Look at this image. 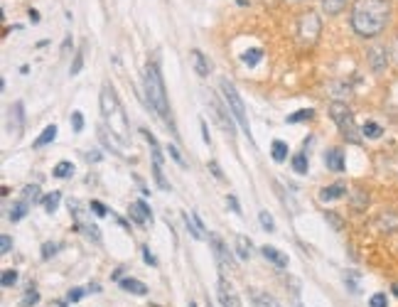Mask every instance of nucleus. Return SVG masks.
<instances>
[{
	"instance_id": "f257e3e1",
	"label": "nucleus",
	"mask_w": 398,
	"mask_h": 307,
	"mask_svg": "<svg viewBox=\"0 0 398 307\" xmlns=\"http://www.w3.org/2000/svg\"><path fill=\"white\" fill-rule=\"evenodd\" d=\"M391 18V0H354L351 30L359 37H376L386 30Z\"/></svg>"
},
{
	"instance_id": "f03ea898",
	"label": "nucleus",
	"mask_w": 398,
	"mask_h": 307,
	"mask_svg": "<svg viewBox=\"0 0 398 307\" xmlns=\"http://www.w3.org/2000/svg\"><path fill=\"white\" fill-rule=\"evenodd\" d=\"M145 96H148V106L155 111L165 123H168L170 133L177 135L175 121H172V114H170V103H168V94H165V81L163 74L157 69V64H148L145 66Z\"/></svg>"
},
{
	"instance_id": "7ed1b4c3",
	"label": "nucleus",
	"mask_w": 398,
	"mask_h": 307,
	"mask_svg": "<svg viewBox=\"0 0 398 307\" xmlns=\"http://www.w3.org/2000/svg\"><path fill=\"white\" fill-rule=\"evenodd\" d=\"M98 103H101V116L106 126L111 128L114 135L118 138H128V116L123 111L121 101H118V94L114 91L111 84H103L101 86V96H98Z\"/></svg>"
},
{
	"instance_id": "20e7f679",
	"label": "nucleus",
	"mask_w": 398,
	"mask_h": 307,
	"mask_svg": "<svg viewBox=\"0 0 398 307\" xmlns=\"http://www.w3.org/2000/svg\"><path fill=\"white\" fill-rule=\"evenodd\" d=\"M320 32H322V23H320V15L313 10L302 12L300 18L295 23V42L300 49H313L320 40Z\"/></svg>"
},
{
	"instance_id": "39448f33",
	"label": "nucleus",
	"mask_w": 398,
	"mask_h": 307,
	"mask_svg": "<svg viewBox=\"0 0 398 307\" xmlns=\"http://www.w3.org/2000/svg\"><path fill=\"white\" fill-rule=\"evenodd\" d=\"M330 116H332V121L337 123L339 133H342L344 138L349 140V143H362V131L356 128L354 123V114H351V109L347 106L344 101H334L330 106Z\"/></svg>"
},
{
	"instance_id": "423d86ee",
	"label": "nucleus",
	"mask_w": 398,
	"mask_h": 307,
	"mask_svg": "<svg viewBox=\"0 0 398 307\" xmlns=\"http://www.w3.org/2000/svg\"><path fill=\"white\" fill-rule=\"evenodd\" d=\"M219 86H222V94H224V101H226V109L231 111V116L236 118V123L243 128V133H246L248 140H251V126H248V116H246V106H243V98L239 96V91H236V86L231 84L229 79H222V81H219Z\"/></svg>"
},
{
	"instance_id": "0eeeda50",
	"label": "nucleus",
	"mask_w": 398,
	"mask_h": 307,
	"mask_svg": "<svg viewBox=\"0 0 398 307\" xmlns=\"http://www.w3.org/2000/svg\"><path fill=\"white\" fill-rule=\"evenodd\" d=\"M219 302H222V307H241V300H239V295H236L234 285L226 280V278H219Z\"/></svg>"
},
{
	"instance_id": "6e6552de",
	"label": "nucleus",
	"mask_w": 398,
	"mask_h": 307,
	"mask_svg": "<svg viewBox=\"0 0 398 307\" xmlns=\"http://www.w3.org/2000/svg\"><path fill=\"white\" fill-rule=\"evenodd\" d=\"M23 109H25L23 101H15L10 106V114H8V131L15 133V135H20L25 128V111Z\"/></svg>"
},
{
	"instance_id": "1a4fd4ad",
	"label": "nucleus",
	"mask_w": 398,
	"mask_h": 307,
	"mask_svg": "<svg viewBox=\"0 0 398 307\" xmlns=\"http://www.w3.org/2000/svg\"><path fill=\"white\" fill-rule=\"evenodd\" d=\"M211 106H214V116H217V121L222 123V128H224V133L229 135V138H234L236 135V126H234V116H231V111L229 109H224V106H219L217 101H211Z\"/></svg>"
},
{
	"instance_id": "9d476101",
	"label": "nucleus",
	"mask_w": 398,
	"mask_h": 307,
	"mask_svg": "<svg viewBox=\"0 0 398 307\" xmlns=\"http://www.w3.org/2000/svg\"><path fill=\"white\" fill-rule=\"evenodd\" d=\"M386 64H388V52H386V47H371L369 49V66H371V72H376V74H381L384 69H386Z\"/></svg>"
},
{
	"instance_id": "9b49d317",
	"label": "nucleus",
	"mask_w": 398,
	"mask_h": 307,
	"mask_svg": "<svg viewBox=\"0 0 398 307\" xmlns=\"http://www.w3.org/2000/svg\"><path fill=\"white\" fill-rule=\"evenodd\" d=\"M209 241H211V246H214V256H217V261H219V265H222L224 271L226 268H234V261H231V253H229V248L224 246V241L219 239V236H209Z\"/></svg>"
},
{
	"instance_id": "f8f14e48",
	"label": "nucleus",
	"mask_w": 398,
	"mask_h": 307,
	"mask_svg": "<svg viewBox=\"0 0 398 307\" xmlns=\"http://www.w3.org/2000/svg\"><path fill=\"white\" fill-rule=\"evenodd\" d=\"M128 217L138 224V226H143L145 222H152V211H150V206L145 204L143 199H138V202H135V204L128 209Z\"/></svg>"
},
{
	"instance_id": "ddd939ff",
	"label": "nucleus",
	"mask_w": 398,
	"mask_h": 307,
	"mask_svg": "<svg viewBox=\"0 0 398 307\" xmlns=\"http://www.w3.org/2000/svg\"><path fill=\"white\" fill-rule=\"evenodd\" d=\"M98 140H101L109 150H114L116 155H123V145L118 143V135H114L106 126H98Z\"/></svg>"
},
{
	"instance_id": "4468645a",
	"label": "nucleus",
	"mask_w": 398,
	"mask_h": 307,
	"mask_svg": "<svg viewBox=\"0 0 398 307\" xmlns=\"http://www.w3.org/2000/svg\"><path fill=\"white\" fill-rule=\"evenodd\" d=\"M325 165L332 172H342L344 170V152L339 148H332V150L325 152Z\"/></svg>"
},
{
	"instance_id": "2eb2a0df",
	"label": "nucleus",
	"mask_w": 398,
	"mask_h": 307,
	"mask_svg": "<svg viewBox=\"0 0 398 307\" xmlns=\"http://www.w3.org/2000/svg\"><path fill=\"white\" fill-rule=\"evenodd\" d=\"M261 253H263V258L271 261L276 268H285V265H288V256L278 251L276 246H263V248H261Z\"/></svg>"
},
{
	"instance_id": "dca6fc26",
	"label": "nucleus",
	"mask_w": 398,
	"mask_h": 307,
	"mask_svg": "<svg viewBox=\"0 0 398 307\" xmlns=\"http://www.w3.org/2000/svg\"><path fill=\"white\" fill-rule=\"evenodd\" d=\"M376 229L379 231H396L398 229V214H393V211H384V214H379V219H376Z\"/></svg>"
},
{
	"instance_id": "f3484780",
	"label": "nucleus",
	"mask_w": 398,
	"mask_h": 307,
	"mask_svg": "<svg viewBox=\"0 0 398 307\" xmlns=\"http://www.w3.org/2000/svg\"><path fill=\"white\" fill-rule=\"evenodd\" d=\"M118 283H121V288L126 290V293H133V295H148V285L135 280V278H121Z\"/></svg>"
},
{
	"instance_id": "a211bd4d",
	"label": "nucleus",
	"mask_w": 398,
	"mask_h": 307,
	"mask_svg": "<svg viewBox=\"0 0 398 307\" xmlns=\"http://www.w3.org/2000/svg\"><path fill=\"white\" fill-rule=\"evenodd\" d=\"M251 300H254V307H280V302L263 290H251Z\"/></svg>"
},
{
	"instance_id": "6ab92c4d",
	"label": "nucleus",
	"mask_w": 398,
	"mask_h": 307,
	"mask_svg": "<svg viewBox=\"0 0 398 307\" xmlns=\"http://www.w3.org/2000/svg\"><path fill=\"white\" fill-rule=\"evenodd\" d=\"M251 253H254L251 239H246V236H236V256H239L241 261H248L251 258Z\"/></svg>"
},
{
	"instance_id": "aec40b11",
	"label": "nucleus",
	"mask_w": 398,
	"mask_h": 307,
	"mask_svg": "<svg viewBox=\"0 0 398 307\" xmlns=\"http://www.w3.org/2000/svg\"><path fill=\"white\" fill-rule=\"evenodd\" d=\"M55 138H57V126L52 123V126H47L42 133H40V135H37V140L32 143V148H44V145L55 143Z\"/></svg>"
},
{
	"instance_id": "412c9836",
	"label": "nucleus",
	"mask_w": 398,
	"mask_h": 307,
	"mask_svg": "<svg viewBox=\"0 0 398 307\" xmlns=\"http://www.w3.org/2000/svg\"><path fill=\"white\" fill-rule=\"evenodd\" d=\"M344 194H347V187L344 185H330L320 192V199L322 202H332V199H339V197H344Z\"/></svg>"
},
{
	"instance_id": "4be33fe9",
	"label": "nucleus",
	"mask_w": 398,
	"mask_h": 307,
	"mask_svg": "<svg viewBox=\"0 0 398 307\" xmlns=\"http://www.w3.org/2000/svg\"><path fill=\"white\" fill-rule=\"evenodd\" d=\"M192 62H194V69H197L199 77H209V62L207 57L199 52V49H192Z\"/></svg>"
},
{
	"instance_id": "5701e85b",
	"label": "nucleus",
	"mask_w": 398,
	"mask_h": 307,
	"mask_svg": "<svg viewBox=\"0 0 398 307\" xmlns=\"http://www.w3.org/2000/svg\"><path fill=\"white\" fill-rule=\"evenodd\" d=\"M271 155L276 163H285V160H288V145H285L283 140H276V143L271 145Z\"/></svg>"
},
{
	"instance_id": "b1692460",
	"label": "nucleus",
	"mask_w": 398,
	"mask_h": 307,
	"mask_svg": "<svg viewBox=\"0 0 398 307\" xmlns=\"http://www.w3.org/2000/svg\"><path fill=\"white\" fill-rule=\"evenodd\" d=\"M362 135H364V138L376 140V138H381V135H384V128H381L379 123H374V121H367L362 126Z\"/></svg>"
},
{
	"instance_id": "393cba45",
	"label": "nucleus",
	"mask_w": 398,
	"mask_h": 307,
	"mask_svg": "<svg viewBox=\"0 0 398 307\" xmlns=\"http://www.w3.org/2000/svg\"><path fill=\"white\" fill-rule=\"evenodd\" d=\"M152 177H155L157 187L160 189H165V192H170L172 187H170V182L165 180V172H163V163H152Z\"/></svg>"
},
{
	"instance_id": "a878e982",
	"label": "nucleus",
	"mask_w": 398,
	"mask_h": 307,
	"mask_svg": "<svg viewBox=\"0 0 398 307\" xmlns=\"http://www.w3.org/2000/svg\"><path fill=\"white\" fill-rule=\"evenodd\" d=\"M52 175L59 177V180H69V177L74 175V165L66 163V160H62V163H57V168L52 170Z\"/></svg>"
},
{
	"instance_id": "bb28decb",
	"label": "nucleus",
	"mask_w": 398,
	"mask_h": 307,
	"mask_svg": "<svg viewBox=\"0 0 398 307\" xmlns=\"http://www.w3.org/2000/svg\"><path fill=\"white\" fill-rule=\"evenodd\" d=\"M59 202H62V194L59 192H52V194H47V197H42L44 211H47V214H55L57 206H59Z\"/></svg>"
},
{
	"instance_id": "cd10ccee",
	"label": "nucleus",
	"mask_w": 398,
	"mask_h": 307,
	"mask_svg": "<svg viewBox=\"0 0 398 307\" xmlns=\"http://www.w3.org/2000/svg\"><path fill=\"white\" fill-rule=\"evenodd\" d=\"M293 170H295L297 175H305V172L310 170L308 155H305V152H297V155H293Z\"/></svg>"
},
{
	"instance_id": "c85d7f7f",
	"label": "nucleus",
	"mask_w": 398,
	"mask_h": 307,
	"mask_svg": "<svg viewBox=\"0 0 398 307\" xmlns=\"http://www.w3.org/2000/svg\"><path fill=\"white\" fill-rule=\"evenodd\" d=\"M77 231H84L94 243H101V231L96 224H81V226H77Z\"/></svg>"
},
{
	"instance_id": "c756f323",
	"label": "nucleus",
	"mask_w": 398,
	"mask_h": 307,
	"mask_svg": "<svg viewBox=\"0 0 398 307\" xmlns=\"http://www.w3.org/2000/svg\"><path fill=\"white\" fill-rule=\"evenodd\" d=\"M84 52H86V42L79 47V52L74 55V62H72V69H69V74L72 77H77L79 72H81V66H84Z\"/></svg>"
},
{
	"instance_id": "7c9ffc66",
	"label": "nucleus",
	"mask_w": 398,
	"mask_h": 307,
	"mask_svg": "<svg viewBox=\"0 0 398 307\" xmlns=\"http://www.w3.org/2000/svg\"><path fill=\"white\" fill-rule=\"evenodd\" d=\"M347 0H322V8H325L327 15H337V12L344 10Z\"/></svg>"
},
{
	"instance_id": "2f4dec72",
	"label": "nucleus",
	"mask_w": 398,
	"mask_h": 307,
	"mask_svg": "<svg viewBox=\"0 0 398 307\" xmlns=\"http://www.w3.org/2000/svg\"><path fill=\"white\" fill-rule=\"evenodd\" d=\"M27 214V202L25 199H20V202H15L10 209V222H20V219Z\"/></svg>"
},
{
	"instance_id": "473e14b6",
	"label": "nucleus",
	"mask_w": 398,
	"mask_h": 307,
	"mask_svg": "<svg viewBox=\"0 0 398 307\" xmlns=\"http://www.w3.org/2000/svg\"><path fill=\"white\" fill-rule=\"evenodd\" d=\"M261 59H263V52H261V49H258V47H254V49H248L246 55H243V57H241V62H243V64H248V66H256V64H258V62H261Z\"/></svg>"
},
{
	"instance_id": "72a5a7b5",
	"label": "nucleus",
	"mask_w": 398,
	"mask_h": 307,
	"mask_svg": "<svg viewBox=\"0 0 398 307\" xmlns=\"http://www.w3.org/2000/svg\"><path fill=\"white\" fill-rule=\"evenodd\" d=\"M315 116V111L313 109H300L297 114H290L288 116V123H302V121H310Z\"/></svg>"
},
{
	"instance_id": "f704fd0d",
	"label": "nucleus",
	"mask_w": 398,
	"mask_h": 307,
	"mask_svg": "<svg viewBox=\"0 0 398 307\" xmlns=\"http://www.w3.org/2000/svg\"><path fill=\"white\" fill-rule=\"evenodd\" d=\"M23 199L27 202V204H30V202H37V199H40V187H37V185H27L23 189Z\"/></svg>"
},
{
	"instance_id": "c9c22d12",
	"label": "nucleus",
	"mask_w": 398,
	"mask_h": 307,
	"mask_svg": "<svg viewBox=\"0 0 398 307\" xmlns=\"http://www.w3.org/2000/svg\"><path fill=\"white\" fill-rule=\"evenodd\" d=\"M15 283H18V273L3 271V276H0V285H3V288H12Z\"/></svg>"
},
{
	"instance_id": "e433bc0d",
	"label": "nucleus",
	"mask_w": 398,
	"mask_h": 307,
	"mask_svg": "<svg viewBox=\"0 0 398 307\" xmlns=\"http://www.w3.org/2000/svg\"><path fill=\"white\" fill-rule=\"evenodd\" d=\"M258 222H261V226H263L265 231H276V222H273V217L265 209L258 214Z\"/></svg>"
},
{
	"instance_id": "4c0bfd02",
	"label": "nucleus",
	"mask_w": 398,
	"mask_h": 307,
	"mask_svg": "<svg viewBox=\"0 0 398 307\" xmlns=\"http://www.w3.org/2000/svg\"><path fill=\"white\" fill-rule=\"evenodd\" d=\"M37 302H40V293H37V290H27L20 305H23V307H32V305H37Z\"/></svg>"
},
{
	"instance_id": "58836bf2",
	"label": "nucleus",
	"mask_w": 398,
	"mask_h": 307,
	"mask_svg": "<svg viewBox=\"0 0 398 307\" xmlns=\"http://www.w3.org/2000/svg\"><path fill=\"white\" fill-rule=\"evenodd\" d=\"M72 128H74V133L84 131V116H81V111H74L72 114Z\"/></svg>"
},
{
	"instance_id": "ea45409f",
	"label": "nucleus",
	"mask_w": 398,
	"mask_h": 307,
	"mask_svg": "<svg viewBox=\"0 0 398 307\" xmlns=\"http://www.w3.org/2000/svg\"><path fill=\"white\" fill-rule=\"evenodd\" d=\"M369 307H388V300L384 293H376V295H371V300H369Z\"/></svg>"
},
{
	"instance_id": "a19ab883",
	"label": "nucleus",
	"mask_w": 398,
	"mask_h": 307,
	"mask_svg": "<svg viewBox=\"0 0 398 307\" xmlns=\"http://www.w3.org/2000/svg\"><path fill=\"white\" fill-rule=\"evenodd\" d=\"M325 219L332 224V226H334V231H342L344 229V222L337 217V214H332V211H325Z\"/></svg>"
},
{
	"instance_id": "79ce46f5",
	"label": "nucleus",
	"mask_w": 398,
	"mask_h": 307,
	"mask_svg": "<svg viewBox=\"0 0 398 307\" xmlns=\"http://www.w3.org/2000/svg\"><path fill=\"white\" fill-rule=\"evenodd\" d=\"M89 209L94 211L96 217H106V206H103L101 202H98V199H91V202H89Z\"/></svg>"
},
{
	"instance_id": "37998d69",
	"label": "nucleus",
	"mask_w": 398,
	"mask_h": 307,
	"mask_svg": "<svg viewBox=\"0 0 398 307\" xmlns=\"http://www.w3.org/2000/svg\"><path fill=\"white\" fill-rule=\"evenodd\" d=\"M57 251H59V246H57V243H49V241H47V243L42 246V258H44V261H49Z\"/></svg>"
},
{
	"instance_id": "c03bdc74",
	"label": "nucleus",
	"mask_w": 398,
	"mask_h": 307,
	"mask_svg": "<svg viewBox=\"0 0 398 307\" xmlns=\"http://www.w3.org/2000/svg\"><path fill=\"white\" fill-rule=\"evenodd\" d=\"M0 251H3V253H10L12 251V239L8 234L0 236Z\"/></svg>"
},
{
	"instance_id": "a18cd8bd",
	"label": "nucleus",
	"mask_w": 398,
	"mask_h": 307,
	"mask_svg": "<svg viewBox=\"0 0 398 307\" xmlns=\"http://www.w3.org/2000/svg\"><path fill=\"white\" fill-rule=\"evenodd\" d=\"M168 150H170V155H172V160H175L177 165H182V168H185V165H187V163H185V157L180 155V150H177L175 145H168Z\"/></svg>"
},
{
	"instance_id": "49530a36",
	"label": "nucleus",
	"mask_w": 398,
	"mask_h": 307,
	"mask_svg": "<svg viewBox=\"0 0 398 307\" xmlns=\"http://www.w3.org/2000/svg\"><path fill=\"white\" fill-rule=\"evenodd\" d=\"M140 251H143V261H145V263L152 265V268H155V265H157V258H155V256H152V253H150V248L143 246V248H140Z\"/></svg>"
},
{
	"instance_id": "de8ad7c7",
	"label": "nucleus",
	"mask_w": 398,
	"mask_h": 307,
	"mask_svg": "<svg viewBox=\"0 0 398 307\" xmlns=\"http://www.w3.org/2000/svg\"><path fill=\"white\" fill-rule=\"evenodd\" d=\"M226 204H229V209L234 211V214H241V204H239V199H236L234 194H229V197H226Z\"/></svg>"
},
{
	"instance_id": "09e8293b",
	"label": "nucleus",
	"mask_w": 398,
	"mask_h": 307,
	"mask_svg": "<svg viewBox=\"0 0 398 307\" xmlns=\"http://www.w3.org/2000/svg\"><path fill=\"white\" fill-rule=\"evenodd\" d=\"M354 194H356V199H354V209H359V211H362L364 206H367L369 197H367V194H362V192H354Z\"/></svg>"
},
{
	"instance_id": "8fccbe9b",
	"label": "nucleus",
	"mask_w": 398,
	"mask_h": 307,
	"mask_svg": "<svg viewBox=\"0 0 398 307\" xmlns=\"http://www.w3.org/2000/svg\"><path fill=\"white\" fill-rule=\"evenodd\" d=\"M66 297H69V302H79L81 297H84V290L74 288V290H69V295H66Z\"/></svg>"
},
{
	"instance_id": "3c124183",
	"label": "nucleus",
	"mask_w": 398,
	"mask_h": 307,
	"mask_svg": "<svg viewBox=\"0 0 398 307\" xmlns=\"http://www.w3.org/2000/svg\"><path fill=\"white\" fill-rule=\"evenodd\" d=\"M209 170H211V175L217 177V180H224V172H222V168H219L217 160H211V163H209Z\"/></svg>"
},
{
	"instance_id": "603ef678",
	"label": "nucleus",
	"mask_w": 398,
	"mask_h": 307,
	"mask_svg": "<svg viewBox=\"0 0 398 307\" xmlns=\"http://www.w3.org/2000/svg\"><path fill=\"white\" fill-rule=\"evenodd\" d=\"M199 128H202V138H204V143L209 145V143H211V138H209V128H207V121H204V118L199 121Z\"/></svg>"
},
{
	"instance_id": "864d4df0",
	"label": "nucleus",
	"mask_w": 398,
	"mask_h": 307,
	"mask_svg": "<svg viewBox=\"0 0 398 307\" xmlns=\"http://www.w3.org/2000/svg\"><path fill=\"white\" fill-rule=\"evenodd\" d=\"M344 280H347V288H349L351 293H359V288H356V276H351V273H349V276L344 278Z\"/></svg>"
},
{
	"instance_id": "5fc2aeb1",
	"label": "nucleus",
	"mask_w": 398,
	"mask_h": 307,
	"mask_svg": "<svg viewBox=\"0 0 398 307\" xmlns=\"http://www.w3.org/2000/svg\"><path fill=\"white\" fill-rule=\"evenodd\" d=\"M27 18H30L32 25H37V23H40V12H37L35 8H30V10H27Z\"/></svg>"
},
{
	"instance_id": "6e6d98bb",
	"label": "nucleus",
	"mask_w": 398,
	"mask_h": 307,
	"mask_svg": "<svg viewBox=\"0 0 398 307\" xmlns=\"http://www.w3.org/2000/svg\"><path fill=\"white\" fill-rule=\"evenodd\" d=\"M86 160H89V163H98L101 155H98V152H86Z\"/></svg>"
},
{
	"instance_id": "4d7b16f0",
	"label": "nucleus",
	"mask_w": 398,
	"mask_h": 307,
	"mask_svg": "<svg viewBox=\"0 0 398 307\" xmlns=\"http://www.w3.org/2000/svg\"><path fill=\"white\" fill-rule=\"evenodd\" d=\"M393 57H396V62H398V35H396V40H393Z\"/></svg>"
},
{
	"instance_id": "13d9d810",
	"label": "nucleus",
	"mask_w": 398,
	"mask_h": 307,
	"mask_svg": "<svg viewBox=\"0 0 398 307\" xmlns=\"http://www.w3.org/2000/svg\"><path fill=\"white\" fill-rule=\"evenodd\" d=\"M393 293H396V295H398V283H396V285H393Z\"/></svg>"
},
{
	"instance_id": "bf43d9fd",
	"label": "nucleus",
	"mask_w": 398,
	"mask_h": 307,
	"mask_svg": "<svg viewBox=\"0 0 398 307\" xmlns=\"http://www.w3.org/2000/svg\"><path fill=\"white\" fill-rule=\"evenodd\" d=\"M288 3H300V0H288Z\"/></svg>"
}]
</instances>
